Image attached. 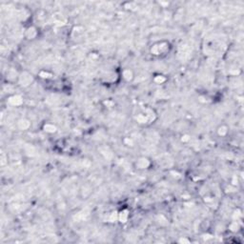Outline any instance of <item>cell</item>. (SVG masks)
I'll return each mask as SVG.
<instances>
[{
	"instance_id": "3957f363",
	"label": "cell",
	"mask_w": 244,
	"mask_h": 244,
	"mask_svg": "<svg viewBox=\"0 0 244 244\" xmlns=\"http://www.w3.org/2000/svg\"><path fill=\"white\" fill-rule=\"evenodd\" d=\"M9 103L12 104V106H19L23 103V98L22 96L16 94V96H12L9 98Z\"/></svg>"
},
{
	"instance_id": "277c9868",
	"label": "cell",
	"mask_w": 244,
	"mask_h": 244,
	"mask_svg": "<svg viewBox=\"0 0 244 244\" xmlns=\"http://www.w3.org/2000/svg\"><path fill=\"white\" fill-rule=\"evenodd\" d=\"M37 34V29L34 28V27H30V28L26 31V37L28 39H34L35 38Z\"/></svg>"
},
{
	"instance_id": "7a4b0ae2",
	"label": "cell",
	"mask_w": 244,
	"mask_h": 244,
	"mask_svg": "<svg viewBox=\"0 0 244 244\" xmlns=\"http://www.w3.org/2000/svg\"><path fill=\"white\" fill-rule=\"evenodd\" d=\"M150 160L146 157H140L138 160H137L135 162V167H137V169H139V170H143V169H147L149 166H150Z\"/></svg>"
},
{
	"instance_id": "8fae6325",
	"label": "cell",
	"mask_w": 244,
	"mask_h": 244,
	"mask_svg": "<svg viewBox=\"0 0 244 244\" xmlns=\"http://www.w3.org/2000/svg\"><path fill=\"white\" fill-rule=\"evenodd\" d=\"M229 228H230V230H231L232 232H237L238 230H239V224L237 222V221H233V222L230 224Z\"/></svg>"
},
{
	"instance_id": "5b68a950",
	"label": "cell",
	"mask_w": 244,
	"mask_h": 244,
	"mask_svg": "<svg viewBox=\"0 0 244 244\" xmlns=\"http://www.w3.org/2000/svg\"><path fill=\"white\" fill-rule=\"evenodd\" d=\"M30 121L29 120H27V119H20L18 121V123H17V126H18V128L22 131H25L27 129H29L30 127Z\"/></svg>"
},
{
	"instance_id": "52a82bcc",
	"label": "cell",
	"mask_w": 244,
	"mask_h": 244,
	"mask_svg": "<svg viewBox=\"0 0 244 244\" xmlns=\"http://www.w3.org/2000/svg\"><path fill=\"white\" fill-rule=\"evenodd\" d=\"M122 76L126 81H131L134 78V73L130 69H126L122 72Z\"/></svg>"
},
{
	"instance_id": "8992f818",
	"label": "cell",
	"mask_w": 244,
	"mask_h": 244,
	"mask_svg": "<svg viewBox=\"0 0 244 244\" xmlns=\"http://www.w3.org/2000/svg\"><path fill=\"white\" fill-rule=\"evenodd\" d=\"M129 218V211L128 210H122L118 214V220L120 222H126Z\"/></svg>"
},
{
	"instance_id": "30bf717a",
	"label": "cell",
	"mask_w": 244,
	"mask_h": 244,
	"mask_svg": "<svg viewBox=\"0 0 244 244\" xmlns=\"http://www.w3.org/2000/svg\"><path fill=\"white\" fill-rule=\"evenodd\" d=\"M135 119H137V122H139V123H146V122L149 120L147 115L144 114H139L137 117H135Z\"/></svg>"
},
{
	"instance_id": "7c38bea8",
	"label": "cell",
	"mask_w": 244,
	"mask_h": 244,
	"mask_svg": "<svg viewBox=\"0 0 244 244\" xmlns=\"http://www.w3.org/2000/svg\"><path fill=\"white\" fill-rule=\"evenodd\" d=\"M156 78H159V80H155L157 83H162L165 81V77H163V75H157Z\"/></svg>"
},
{
	"instance_id": "ba28073f",
	"label": "cell",
	"mask_w": 244,
	"mask_h": 244,
	"mask_svg": "<svg viewBox=\"0 0 244 244\" xmlns=\"http://www.w3.org/2000/svg\"><path fill=\"white\" fill-rule=\"evenodd\" d=\"M44 131L45 132H47V133H50V134H53V133H56V127L52 123H47V124H45L44 125V127H43Z\"/></svg>"
},
{
	"instance_id": "9c48e42d",
	"label": "cell",
	"mask_w": 244,
	"mask_h": 244,
	"mask_svg": "<svg viewBox=\"0 0 244 244\" xmlns=\"http://www.w3.org/2000/svg\"><path fill=\"white\" fill-rule=\"evenodd\" d=\"M218 134L219 137H225L228 134V127L226 125H220L218 128Z\"/></svg>"
},
{
	"instance_id": "4fadbf2b",
	"label": "cell",
	"mask_w": 244,
	"mask_h": 244,
	"mask_svg": "<svg viewBox=\"0 0 244 244\" xmlns=\"http://www.w3.org/2000/svg\"><path fill=\"white\" fill-rule=\"evenodd\" d=\"M181 140H182L183 142H187V141L190 140V137H189V135H187V134H185L184 137H182Z\"/></svg>"
},
{
	"instance_id": "6da1fadb",
	"label": "cell",
	"mask_w": 244,
	"mask_h": 244,
	"mask_svg": "<svg viewBox=\"0 0 244 244\" xmlns=\"http://www.w3.org/2000/svg\"><path fill=\"white\" fill-rule=\"evenodd\" d=\"M34 81V77L31 74L24 72L18 75V83L23 86V87H28L29 85H31Z\"/></svg>"
}]
</instances>
